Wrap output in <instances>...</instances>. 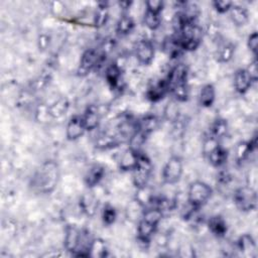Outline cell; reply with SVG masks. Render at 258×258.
Instances as JSON below:
<instances>
[{
  "mask_svg": "<svg viewBox=\"0 0 258 258\" xmlns=\"http://www.w3.org/2000/svg\"><path fill=\"white\" fill-rule=\"evenodd\" d=\"M59 179V167L53 160H46L40 164L30 178V187L37 194L52 192Z\"/></svg>",
  "mask_w": 258,
  "mask_h": 258,
  "instance_id": "6da1fadb",
  "label": "cell"
},
{
  "mask_svg": "<svg viewBox=\"0 0 258 258\" xmlns=\"http://www.w3.org/2000/svg\"><path fill=\"white\" fill-rule=\"evenodd\" d=\"M187 67L183 63H178L170 70L168 76L165 78L168 83L169 92H171L176 102L183 103L188 100L189 90L187 85Z\"/></svg>",
  "mask_w": 258,
  "mask_h": 258,
  "instance_id": "7a4b0ae2",
  "label": "cell"
},
{
  "mask_svg": "<svg viewBox=\"0 0 258 258\" xmlns=\"http://www.w3.org/2000/svg\"><path fill=\"white\" fill-rule=\"evenodd\" d=\"M163 211L157 207L146 208L137 225V239L142 244H149L162 217Z\"/></svg>",
  "mask_w": 258,
  "mask_h": 258,
  "instance_id": "3957f363",
  "label": "cell"
},
{
  "mask_svg": "<svg viewBox=\"0 0 258 258\" xmlns=\"http://www.w3.org/2000/svg\"><path fill=\"white\" fill-rule=\"evenodd\" d=\"M203 36V28L199 24H197V22L186 21L182 25L178 37L180 39V43L183 50L194 51L201 45Z\"/></svg>",
  "mask_w": 258,
  "mask_h": 258,
  "instance_id": "277c9868",
  "label": "cell"
},
{
  "mask_svg": "<svg viewBox=\"0 0 258 258\" xmlns=\"http://www.w3.org/2000/svg\"><path fill=\"white\" fill-rule=\"evenodd\" d=\"M213 195V188L202 180L192 181L187 189V204L199 210L207 204Z\"/></svg>",
  "mask_w": 258,
  "mask_h": 258,
  "instance_id": "5b68a950",
  "label": "cell"
},
{
  "mask_svg": "<svg viewBox=\"0 0 258 258\" xmlns=\"http://www.w3.org/2000/svg\"><path fill=\"white\" fill-rule=\"evenodd\" d=\"M233 201L236 208L244 213L254 211L257 208V191L251 185L238 187L233 195Z\"/></svg>",
  "mask_w": 258,
  "mask_h": 258,
  "instance_id": "8992f818",
  "label": "cell"
},
{
  "mask_svg": "<svg viewBox=\"0 0 258 258\" xmlns=\"http://www.w3.org/2000/svg\"><path fill=\"white\" fill-rule=\"evenodd\" d=\"M153 166L147 155L139 152L137 163L132 170V181L136 188H142L148 185Z\"/></svg>",
  "mask_w": 258,
  "mask_h": 258,
  "instance_id": "52a82bcc",
  "label": "cell"
},
{
  "mask_svg": "<svg viewBox=\"0 0 258 258\" xmlns=\"http://www.w3.org/2000/svg\"><path fill=\"white\" fill-rule=\"evenodd\" d=\"M183 172L182 159L177 155H172L168 158L162 169V180L166 184L177 183Z\"/></svg>",
  "mask_w": 258,
  "mask_h": 258,
  "instance_id": "ba28073f",
  "label": "cell"
},
{
  "mask_svg": "<svg viewBox=\"0 0 258 258\" xmlns=\"http://www.w3.org/2000/svg\"><path fill=\"white\" fill-rule=\"evenodd\" d=\"M104 54H102L99 50L94 48L86 49L80 59V63L77 70L78 76L86 77L88 76L99 63H101L104 58Z\"/></svg>",
  "mask_w": 258,
  "mask_h": 258,
  "instance_id": "9c48e42d",
  "label": "cell"
},
{
  "mask_svg": "<svg viewBox=\"0 0 258 258\" xmlns=\"http://www.w3.org/2000/svg\"><path fill=\"white\" fill-rule=\"evenodd\" d=\"M154 54L155 49L151 40L143 38L137 42L135 47V55L140 64L149 66L154 58Z\"/></svg>",
  "mask_w": 258,
  "mask_h": 258,
  "instance_id": "30bf717a",
  "label": "cell"
},
{
  "mask_svg": "<svg viewBox=\"0 0 258 258\" xmlns=\"http://www.w3.org/2000/svg\"><path fill=\"white\" fill-rule=\"evenodd\" d=\"M169 92V87L166 79H156L151 81L147 87L145 96L150 102H159Z\"/></svg>",
  "mask_w": 258,
  "mask_h": 258,
  "instance_id": "8fae6325",
  "label": "cell"
},
{
  "mask_svg": "<svg viewBox=\"0 0 258 258\" xmlns=\"http://www.w3.org/2000/svg\"><path fill=\"white\" fill-rule=\"evenodd\" d=\"M86 127L83 121V117L79 115L73 116L66 127V136L70 141H75L81 138L86 132Z\"/></svg>",
  "mask_w": 258,
  "mask_h": 258,
  "instance_id": "7c38bea8",
  "label": "cell"
},
{
  "mask_svg": "<svg viewBox=\"0 0 258 258\" xmlns=\"http://www.w3.org/2000/svg\"><path fill=\"white\" fill-rule=\"evenodd\" d=\"M106 172L105 166L100 163H95L89 167L84 176V182L88 188L95 187L104 177Z\"/></svg>",
  "mask_w": 258,
  "mask_h": 258,
  "instance_id": "4fadbf2b",
  "label": "cell"
},
{
  "mask_svg": "<svg viewBox=\"0 0 258 258\" xmlns=\"http://www.w3.org/2000/svg\"><path fill=\"white\" fill-rule=\"evenodd\" d=\"M82 117H83V121H84L86 130L92 131V130L96 129L100 124L101 117H102L101 110L96 105H90L86 109V111Z\"/></svg>",
  "mask_w": 258,
  "mask_h": 258,
  "instance_id": "5bb4252c",
  "label": "cell"
},
{
  "mask_svg": "<svg viewBox=\"0 0 258 258\" xmlns=\"http://www.w3.org/2000/svg\"><path fill=\"white\" fill-rule=\"evenodd\" d=\"M124 137H122L119 133L117 135L110 134V133H104L101 134L95 141V147L97 149L106 150L111 149L114 147L119 146L121 143L124 142Z\"/></svg>",
  "mask_w": 258,
  "mask_h": 258,
  "instance_id": "9a60e30c",
  "label": "cell"
},
{
  "mask_svg": "<svg viewBox=\"0 0 258 258\" xmlns=\"http://www.w3.org/2000/svg\"><path fill=\"white\" fill-rule=\"evenodd\" d=\"M253 84L252 79L246 69H238L234 75V88L237 93L245 94L249 91Z\"/></svg>",
  "mask_w": 258,
  "mask_h": 258,
  "instance_id": "2e32d148",
  "label": "cell"
},
{
  "mask_svg": "<svg viewBox=\"0 0 258 258\" xmlns=\"http://www.w3.org/2000/svg\"><path fill=\"white\" fill-rule=\"evenodd\" d=\"M79 204L82 212L88 217L95 216L99 208V200L92 192H85L84 195H82Z\"/></svg>",
  "mask_w": 258,
  "mask_h": 258,
  "instance_id": "e0dca14e",
  "label": "cell"
},
{
  "mask_svg": "<svg viewBox=\"0 0 258 258\" xmlns=\"http://www.w3.org/2000/svg\"><path fill=\"white\" fill-rule=\"evenodd\" d=\"M70 108V101L66 97H59L53 103L46 107L47 115L52 119L63 117Z\"/></svg>",
  "mask_w": 258,
  "mask_h": 258,
  "instance_id": "ac0fdd59",
  "label": "cell"
},
{
  "mask_svg": "<svg viewBox=\"0 0 258 258\" xmlns=\"http://www.w3.org/2000/svg\"><path fill=\"white\" fill-rule=\"evenodd\" d=\"M257 138L254 137L250 141H240L235 148V159L238 163L243 162L255 149Z\"/></svg>",
  "mask_w": 258,
  "mask_h": 258,
  "instance_id": "d6986e66",
  "label": "cell"
},
{
  "mask_svg": "<svg viewBox=\"0 0 258 258\" xmlns=\"http://www.w3.org/2000/svg\"><path fill=\"white\" fill-rule=\"evenodd\" d=\"M237 248L246 257L256 256V242L250 234H243L239 237Z\"/></svg>",
  "mask_w": 258,
  "mask_h": 258,
  "instance_id": "ffe728a7",
  "label": "cell"
},
{
  "mask_svg": "<svg viewBox=\"0 0 258 258\" xmlns=\"http://www.w3.org/2000/svg\"><path fill=\"white\" fill-rule=\"evenodd\" d=\"M162 49L170 58L177 57L183 51L179 37L173 35L164 38L162 42Z\"/></svg>",
  "mask_w": 258,
  "mask_h": 258,
  "instance_id": "44dd1931",
  "label": "cell"
},
{
  "mask_svg": "<svg viewBox=\"0 0 258 258\" xmlns=\"http://www.w3.org/2000/svg\"><path fill=\"white\" fill-rule=\"evenodd\" d=\"M139 151H136L130 147H128L126 150L123 151L122 155L119 159V168L122 171H129L133 170L137 163Z\"/></svg>",
  "mask_w": 258,
  "mask_h": 258,
  "instance_id": "7402d4cb",
  "label": "cell"
},
{
  "mask_svg": "<svg viewBox=\"0 0 258 258\" xmlns=\"http://www.w3.org/2000/svg\"><path fill=\"white\" fill-rule=\"evenodd\" d=\"M229 13H230L231 20L233 21V23L236 26H243V25L247 24L249 21V18H250L249 11L246 7H244L242 5L234 4V3L232 5V7L230 8Z\"/></svg>",
  "mask_w": 258,
  "mask_h": 258,
  "instance_id": "603a6c76",
  "label": "cell"
},
{
  "mask_svg": "<svg viewBox=\"0 0 258 258\" xmlns=\"http://www.w3.org/2000/svg\"><path fill=\"white\" fill-rule=\"evenodd\" d=\"M208 228L216 237H224L228 231L227 223L220 215H214L209 219Z\"/></svg>",
  "mask_w": 258,
  "mask_h": 258,
  "instance_id": "cb8c5ba5",
  "label": "cell"
},
{
  "mask_svg": "<svg viewBox=\"0 0 258 258\" xmlns=\"http://www.w3.org/2000/svg\"><path fill=\"white\" fill-rule=\"evenodd\" d=\"M207 155H208V159H209L210 163L214 167H220L226 163L228 156H229V152L226 148H224L223 146L218 144Z\"/></svg>",
  "mask_w": 258,
  "mask_h": 258,
  "instance_id": "d4e9b609",
  "label": "cell"
},
{
  "mask_svg": "<svg viewBox=\"0 0 258 258\" xmlns=\"http://www.w3.org/2000/svg\"><path fill=\"white\" fill-rule=\"evenodd\" d=\"M159 126V120L155 115L148 114L143 116L139 120H137V129L145 133L146 135H150L154 132Z\"/></svg>",
  "mask_w": 258,
  "mask_h": 258,
  "instance_id": "484cf974",
  "label": "cell"
},
{
  "mask_svg": "<svg viewBox=\"0 0 258 258\" xmlns=\"http://www.w3.org/2000/svg\"><path fill=\"white\" fill-rule=\"evenodd\" d=\"M216 100V89L213 84H206L202 87L199 94V102L202 107L210 108Z\"/></svg>",
  "mask_w": 258,
  "mask_h": 258,
  "instance_id": "4316f807",
  "label": "cell"
},
{
  "mask_svg": "<svg viewBox=\"0 0 258 258\" xmlns=\"http://www.w3.org/2000/svg\"><path fill=\"white\" fill-rule=\"evenodd\" d=\"M105 79L112 89H116L121 79V69L116 61L111 62L105 71Z\"/></svg>",
  "mask_w": 258,
  "mask_h": 258,
  "instance_id": "83f0119b",
  "label": "cell"
},
{
  "mask_svg": "<svg viewBox=\"0 0 258 258\" xmlns=\"http://www.w3.org/2000/svg\"><path fill=\"white\" fill-rule=\"evenodd\" d=\"M234 53H235V45L230 41L223 42L222 44L219 45L217 49L216 59L221 63L229 62L233 58Z\"/></svg>",
  "mask_w": 258,
  "mask_h": 258,
  "instance_id": "f1b7e54d",
  "label": "cell"
},
{
  "mask_svg": "<svg viewBox=\"0 0 258 258\" xmlns=\"http://www.w3.org/2000/svg\"><path fill=\"white\" fill-rule=\"evenodd\" d=\"M135 28L134 19L127 13H123L116 23V32L120 35H127Z\"/></svg>",
  "mask_w": 258,
  "mask_h": 258,
  "instance_id": "f546056e",
  "label": "cell"
},
{
  "mask_svg": "<svg viewBox=\"0 0 258 258\" xmlns=\"http://www.w3.org/2000/svg\"><path fill=\"white\" fill-rule=\"evenodd\" d=\"M108 255V247L102 238H95L92 239L90 248H89V256L90 257H97L103 258Z\"/></svg>",
  "mask_w": 258,
  "mask_h": 258,
  "instance_id": "4dcf8cb0",
  "label": "cell"
},
{
  "mask_svg": "<svg viewBox=\"0 0 258 258\" xmlns=\"http://www.w3.org/2000/svg\"><path fill=\"white\" fill-rule=\"evenodd\" d=\"M228 131V122L224 118H217L210 126V136L217 140L223 138Z\"/></svg>",
  "mask_w": 258,
  "mask_h": 258,
  "instance_id": "1f68e13d",
  "label": "cell"
},
{
  "mask_svg": "<svg viewBox=\"0 0 258 258\" xmlns=\"http://www.w3.org/2000/svg\"><path fill=\"white\" fill-rule=\"evenodd\" d=\"M109 7L106 3H99L94 13V26L101 28L106 25L109 20Z\"/></svg>",
  "mask_w": 258,
  "mask_h": 258,
  "instance_id": "d6a6232c",
  "label": "cell"
},
{
  "mask_svg": "<svg viewBox=\"0 0 258 258\" xmlns=\"http://www.w3.org/2000/svg\"><path fill=\"white\" fill-rule=\"evenodd\" d=\"M181 8L182 10L180 12L182 13L185 21L196 22L201 13L200 6L195 2H183V6Z\"/></svg>",
  "mask_w": 258,
  "mask_h": 258,
  "instance_id": "836d02e7",
  "label": "cell"
},
{
  "mask_svg": "<svg viewBox=\"0 0 258 258\" xmlns=\"http://www.w3.org/2000/svg\"><path fill=\"white\" fill-rule=\"evenodd\" d=\"M163 116L165 120L171 123H175L179 120V108L175 100H171L166 104L164 107Z\"/></svg>",
  "mask_w": 258,
  "mask_h": 258,
  "instance_id": "e575fe53",
  "label": "cell"
},
{
  "mask_svg": "<svg viewBox=\"0 0 258 258\" xmlns=\"http://www.w3.org/2000/svg\"><path fill=\"white\" fill-rule=\"evenodd\" d=\"M143 22L145 26L150 30H156L159 28L161 24V14H157L149 10H145L143 15Z\"/></svg>",
  "mask_w": 258,
  "mask_h": 258,
  "instance_id": "d590c367",
  "label": "cell"
},
{
  "mask_svg": "<svg viewBox=\"0 0 258 258\" xmlns=\"http://www.w3.org/2000/svg\"><path fill=\"white\" fill-rule=\"evenodd\" d=\"M148 135H146L145 133H143L142 131L136 129V131L130 136V138L128 139V143H129V147L139 151V149L141 148V146L145 143L146 139H147Z\"/></svg>",
  "mask_w": 258,
  "mask_h": 258,
  "instance_id": "8d00e7d4",
  "label": "cell"
},
{
  "mask_svg": "<svg viewBox=\"0 0 258 258\" xmlns=\"http://www.w3.org/2000/svg\"><path fill=\"white\" fill-rule=\"evenodd\" d=\"M101 217H102V221H103L104 225L111 226L112 224L115 223V221L117 219V212H116L115 208L112 205L106 204L103 207Z\"/></svg>",
  "mask_w": 258,
  "mask_h": 258,
  "instance_id": "74e56055",
  "label": "cell"
},
{
  "mask_svg": "<svg viewBox=\"0 0 258 258\" xmlns=\"http://www.w3.org/2000/svg\"><path fill=\"white\" fill-rule=\"evenodd\" d=\"M212 5H213L214 9H215L218 13L224 14V13L229 12L230 8H231L232 5H233V2H231V1H225V0H221V1L215 0V1L212 2Z\"/></svg>",
  "mask_w": 258,
  "mask_h": 258,
  "instance_id": "f35d334b",
  "label": "cell"
},
{
  "mask_svg": "<svg viewBox=\"0 0 258 258\" xmlns=\"http://www.w3.org/2000/svg\"><path fill=\"white\" fill-rule=\"evenodd\" d=\"M247 46L249 50L253 53V55L256 57L258 51V34L256 31H253L251 34H249L247 38Z\"/></svg>",
  "mask_w": 258,
  "mask_h": 258,
  "instance_id": "ab89813d",
  "label": "cell"
},
{
  "mask_svg": "<svg viewBox=\"0 0 258 258\" xmlns=\"http://www.w3.org/2000/svg\"><path fill=\"white\" fill-rule=\"evenodd\" d=\"M145 5H146V10H149L157 14H161L164 7L163 1H160V0H148L145 2Z\"/></svg>",
  "mask_w": 258,
  "mask_h": 258,
  "instance_id": "60d3db41",
  "label": "cell"
},
{
  "mask_svg": "<svg viewBox=\"0 0 258 258\" xmlns=\"http://www.w3.org/2000/svg\"><path fill=\"white\" fill-rule=\"evenodd\" d=\"M246 71L249 74L250 78L252 79L253 83L257 82V80H258V68H257V59H256V57L249 63V66L246 68Z\"/></svg>",
  "mask_w": 258,
  "mask_h": 258,
  "instance_id": "b9f144b4",
  "label": "cell"
},
{
  "mask_svg": "<svg viewBox=\"0 0 258 258\" xmlns=\"http://www.w3.org/2000/svg\"><path fill=\"white\" fill-rule=\"evenodd\" d=\"M49 43H50V36L49 35H47L45 33L39 34L38 39H37V45H38L39 50H41V51L46 50L49 46Z\"/></svg>",
  "mask_w": 258,
  "mask_h": 258,
  "instance_id": "7bdbcfd3",
  "label": "cell"
},
{
  "mask_svg": "<svg viewBox=\"0 0 258 258\" xmlns=\"http://www.w3.org/2000/svg\"><path fill=\"white\" fill-rule=\"evenodd\" d=\"M132 1H121L119 2V6L122 8V10H128L130 6L132 5Z\"/></svg>",
  "mask_w": 258,
  "mask_h": 258,
  "instance_id": "ee69618b",
  "label": "cell"
}]
</instances>
